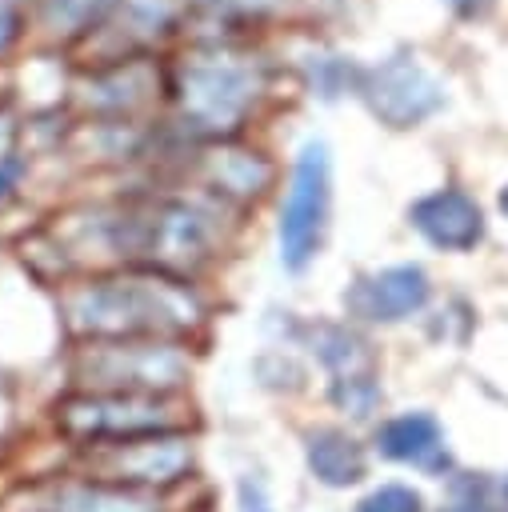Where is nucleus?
Instances as JSON below:
<instances>
[{
    "instance_id": "f257e3e1",
    "label": "nucleus",
    "mask_w": 508,
    "mask_h": 512,
    "mask_svg": "<svg viewBox=\"0 0 508 512\" xmlns=\"http://www.w3.org/2000/svg\"><path fill=\"white\" fill-rule=\"evenodd\" d=\"M68 320L92 340H164L200 320V304L180 280L156 272L100 276L68 296Z\"/></svg>"
},
{
    "instance_id": "f03ea898",
    "label": "nucleus",
    "mask_w": 508,
    "mask_h": 512,
    "mask_svg": "<svg viewBox=\"0 0 508 512\" xmlns=\"http://www.w3.org/2000/svg\"><path fill=\"white\" fill-rule=\"evenodd\" d=\"M60 428L76 440H92L96 448H104V444L176 432L180 420L168 408V396L92 392V396H72L60 404Z\"/></svg>"
},
{
    "instance_id": "7ed1b4c3",
    "label": "nucleus",
    "mask_w": 508,
    "mask_h": 512,
    "mask_svg": "<svg viewBox=\"0 0 508 512\" xmlns=\"http://www.w3.org/2000/svg\"><path fill=\"white\" fill-rule=\"evenodd\" d=\"M328 204H332L328 148L320 140H308L296 156L292 184L280 208V260L288 272H304L308 260L320 252L328 228Z\"/></svg>"
},
{
    "instance_id": "20e7f679",
    "label": "nucleus",
    "mask_w": 508,
    "mask_h": 512,
    "mask_svg": "<svg viewBox=\"0 0 508 512\" xmlns=\"http://www.w3.org/2000/svg\"><path fill=\"white\" fill-rule=\"evenodd\" d=\"M84 376L100 392L168 396L188 376V360L164 340H92L84 352Z\"/></svg>"
},
{
    "instance_id": "39448f33",
    "label": "nucleus",
    "mask_w": 508,
    "mask_h": 512,
    "mask_svg": "<svg viewBox=\"0 0 508 512\" xmlns=\"http://www.w3.org/2000/svg\"><path fill=\"white\" fill-rule=\"evenodd\" d=\"M360 96L392 128H408V124L432 116L444 100L440 84L428 76V68L416 56H392V60H380L376 68H368L360 76Z\"/></svg>"
},
{
    "instance_id": "423d86ee",
    "label": "nucleus",
    "mask_w": 508,
    "mask_h": 512,
    "mask_svg": "<svg viewBox=\"0 0 508 512\" xmlns=\"http://www.w3.org/2000/svg\"><path fill=\"white\" fill-rule=\"evenodd\" d=\"M100 476L104 484H124L136 492H152L164 484H176L188 464H192V448L176 436H140V440H124V444H104L100 448Z\"/></svg>"
},
{
    "instance_id": "0eeeda50",
    "label": "nucleus",
    "mask_w": 508,
    "mask_h": 512,
    "mask_svg": "<svg viewBox=\"0 0 508 512\" xmlns=\"http://www.w3.org/2000/svg\"><path fill=\"white\" fill-rule=\"evenodd\" d=\"M424 300H428V276L416 264L380 268L372 276H360L344 292L348 312L360 320H372V324H396V320L420 312Z\"/></svg>"
},
{
    "instance_id": "6e6552de",
    "label": "nucleus",
    "mask_w": 508,
    "mask_h": 512,
    "mask_svg": "<svg viewBox=\"0 0 508 512\" xmlns=\"http://www.w3.org/2000/svg\"><path fill=\"white\" fill-rule=\"evenodd\" d=\"M412 224L424 240H432L436 248H452V252H464L472 248L480 236H484V212L480 204L460 192V188H440L424 200L412 204Z\"/></svg>"
},
{
    "instance_id": "1a4fd4ad",
    "label": "nucleus",
    "mask_w": 508,
    "mask_h": 512,
    "mask_svg": "<svg viewBox=\"0 0 508 512\" xmlns=\"http://www.w3.org/2000/svg\"><path fill=\"white\" fill-rule=\"evenodd\" d=\"M248 100H252V76L232 68V64H196L188 72L184 104L208 128H220V124L236 120Z\"/></svg>"
},
{
    "instance_id": "9d476101",
    "label": "nucleus",
    "mask_w": 508,
    "mask_h": 512,
    "mask_svg": "<svg viewBox=\"0 0 508 512\" xmlns=\"http://www.w3.org/2000/svg\"><path fill=\"white\" fill-rule=\"evenodd\" d=\"M376 452L396 460V464L424 468V472H444L448 468L444 432H440L436 416H428V412H404V416L384 420L376 428Z\"/></svg>"
},
{
    "instance_id": "9b49d317",
    "label": "nucleus",
    "mask_w": 508,
    "mask_h": 512,
    "mask_svg": "<svg viewBox=\"0 0 508 512\" xmlns=\"http://www.w3.org/2000/svg\"><path fill=\"white\" fill-rule=\"evenodd\" d=\"M308 468H312V476H316L320 484H328V488H348V484L364 480L368 460H364V448H360L348 432H340V428H320V432L308 436Z\"/></svg>"
},
{
    "instance_id": "f8f14e48",
    "label": "nucleus",
    "mask_w": 508,
    "mask_h": 512,
    "mask_svg": "<svg viewBox=\"0 0 508 512\" xmlns=\"http://www.w3.org/2000/svg\"><path fill=\"white\" fill-rule=\"evenodd\" d=\"M52 512H160V508H156L152 492H136V488H124V484L92 480V484L60 492Z\"/></svg>"
},
{
    "instance_id": "ddd939ff",
    "label": "nucleus",
    "mask_w": 508,
    "mask_h": 512,
    "mask_svg": "<svg viewBox=\"0 0 508 512\" xmlns=\"http://www.w3.org/2000/svg\"><path fill=\"white\" fill-rule=\"evenodd\" d=\"M356 512H424V496L408 484H380L368 496H360Z\"/></svg>"
},
{
    "instance_id": "4468645a",
    "label": "nucleus",
    "mask_w": 508,
    "mask_h": 512,
    "mask_svg": "<svg viewBox=\"0 0 508 512\" xmlns=\"http://www.w3.org/2000/svg\"><path fill=\"white\" fill-rule=\"evenodd\" d=\"M472 500L480 512H508V476L504 480H472Z\"/></svg>"
},
{
    "instance_id": "2eb2a0df",
    "label": "nucleus",
    "mask_w": 508,
    "mask_h": 512,
    "mask_svg": "<svg viewBox=\"0 0 508 512\" xmlns=\"http://www.w3.org/2000/svg\"><path fill=\"white\" fill-rule=\"evenodd\" d=\"M460 16H468V20H476V16H488L492 12V0H448Z\"/></svg>"
},
{
    "instance_id": "dca6fc26",
    "label": "nucleus",
    "mask_w": 508,
    "mask_h": 512,
    "mask_svg": "<svg viewBox=\"0 0 508 512\" xmlns=\"http://www.w3.org/2000/svg\"><path fill=\"white\" fill-rule=\"evenodd\" d=\"M444 512H480V508H476V504H448Z\"/></svg>"
},
{
    "instance_id": "f3484780",
    "label": "nucleus",
    "mask_w": 508,
    "mask_h": 512,
    "mask_svg": "<svg viewBox=\"0 0 508 512\" xmlns=\"http://www.w3.org/2000/svg\"><path fill=\"white\" fill-rule=\"evenodd\" d=\"M500 208H504V216H508V188L500 192Z\"/></svg>"
}]
</instances>
